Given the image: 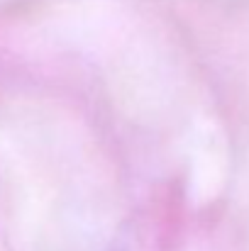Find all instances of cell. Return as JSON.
<instances>
[]
</instances>
